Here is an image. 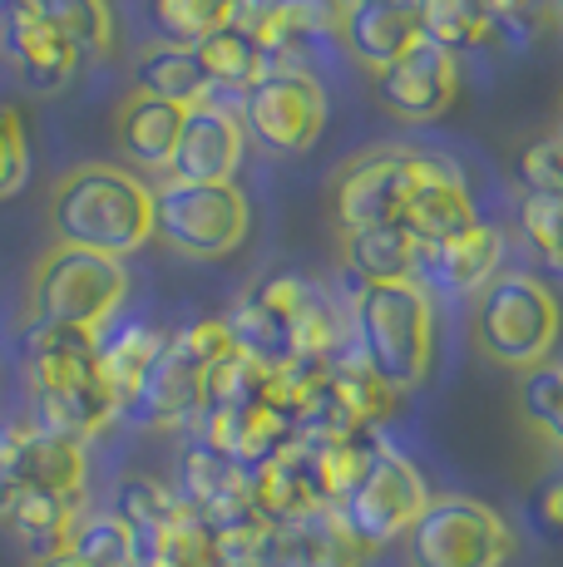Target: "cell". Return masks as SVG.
I'll use <instances>...</instances> for the list:
<instances>
[{
	"instance_id": "obj_1",
	"label": "cell",
	"mask_w": 563,
	"mask_h": 567,
	"mask_svg": "<svg viewBox=\"0 0 563 567\" xmlns=\"http://www.w3.org/2000/svg\"><path fill=\"white\" fill-rule=\"evenodd\" d=\"M25 420L90 444L119 420V400L100 375V336L30 321L25 331Z\"/></svg>"
},
{
	"instance_id": "obj_2",
	"label": "cell",
	"mask_w": 563,
	"mask_h": 567,
	"mask_svg": "<svg viewBox=\"0 0 563 567\" xmlns=\"http://www.w3.org/2000/svg\"><path fill=\"white\" fill-rule=\"evenodd\" d=\"M223 321L237 351L253 355L263 370H282L291 361H327L341 346V321L331 301L291 271L257 277Z\"/></svg>"
},
{
	"instance_id": "obj_3",
	"label": "cell",
	"mask_w": 563,
	"mask_h": 567,
	"mask_svg": "<svg viewBox=\"0 0 563 567\" xmlns=\"http://www.w3.org/2000/svg\"><path fill=\"white\" fill-rule=\"evenodd\" d=\"M50 223L64 247L129 261L154 237V188L114 163H80L55 183Z\"/></svg>"
},
{
	"instance_id": "obj_4",
	"label": "cell",
	"mask_w": 563,
	"mask_h": 567,
	"mask_svg": "<svg viewBox=\"0 0 563 567\" xmlns=\"http://www.w3.org/2000/svg\"><path fill=\"white\" fill-rule=\"evenodd\" d=\"M346 341L396 395H410L430 380L436 361V307L420 281H371L356 287Z\"/></svg>"
},
{
	"instance_id": "obj_5",
	"label": "cell",
	"mask_w": 563,
	"mask_h": 567,
	"mask_svg": "<svg viewBox=\"0 0 563 567\" xmlns=\"http://www.w3.org/2000/svg\"><path fill=\"white\" fill-rule=\"evenodd\" d=\"M563 336V301L534 271H500L474 301V341L494 365L539 370Z\"/></svg>"
},
{
	"instance_id": "obj_6",
	"label": "cell",
	"mask_w": 563,
	"mask_h": 567,
	"mask_svg": "<svg viewBox=\"0 0 563 567\" xmlns=\"http://www.w3.org/2000/svg\"><path fill=\"white\" fill-rule=\"evenodd\" d=\"M129 287L134 281H129L124 261L55 243L35 261L30 307H35V321L70 326V331H84V336H104L119 321V311H124Z\"/></svg>"
},
{
	"instance_id": "obj_7",
	"label": "cell",
	"mask_w": 563,
	"mask_h": 567,
	"mask_svg": "<svg viewBox=\"0 0 563 567\" xmlns=\"http://www.w3.org/2000/svg\"><path fill=\"white\" fill-rule=\"evenodd\" d=\"M233 351L237 346L223 316H203V321H188L183 331H168L164 351L149 365L139 395L124 405V420L144 424V430H173V424L198 420L203 375Z\"/></svg>"
},
{
	"instance_id": "obj_8",
	"label": "cell",
	"mask_w": 563,
	"mask_h": 567,
	"mask_svg": "<svg viewBox=\"0 0 563 567\" xmlns=\"http://www.w3.org/2000/svg\"><path fill=\"white\" fill-rule=\"evenodd\" d=\"M253 227V203L237 183H178L154 188V237L183 257H227Z\"/></svg>"
},
{
	"instance_id": "obj_9",
	"label": "cell",
	"mask_w": 563,
	"mask_h": 567,
	"mask_svg": "<svg viewBox=\"0 0 563 567\" xmlns=\"http://www.w3.org/2000/svg\"><path fill=\"white\" fill-rule=\"evenodd\" d=\"M410 567H504L514 558V528L490 504L440 494L406 533Z\"/></svg>"
},
{
	"instance_id": "obj_10",
	"label": "cell",
	"mask_w": 563,
	"mask_h": 567,
	"mask_svg": "<svg viewBox=\"0 0 563 567\" xmlns=\"http://www.w3.org/2000/svg\"><path fill=\"white\" fill-rule=\"evenodd\" d=\"M426 504H430V488H426V478H420V468L381 440L376 460L366 464V474L356 478L351 488H346L337 514L366 548L381 553L386 543L406 538V533L416 528V518L426 514Z\"/></svg>"
},
{
	"instance_id": "obj_11",
	"label": "cell",
	"mask_w": 563,
	"mask_h": 567,
	"mask_svg": "<svg viewBox=\"0 0 563 567\" xmlns=\"http://www.w3.org/2000/svg\"><path fill=\"white\" fill-rule=\"evenodd\" d=\"M243 128L273 154H307L327 128V90L307 70H267L247 94H237Z\"/></svg>"
},
{
	"instance_id": "obj_12",
	"label": "cell",
	"mask_w": 563,
	"mask_h": 567,
	"mask_svg": "<svg viewBox=\"0 0 563 567\" xmlns=\"http://www.w3.org/2000/svg\"><path fill=\"white\" fill-rule=\"evenodd\" d=\"M84 484H90V454L80 440L50 434L30 420L0 424V518L16 504V494L45 488V494L84 498Z\"/></svg>"
},
{
	"instance_id": "obj_13",
	"label": "cell",
	"mask_w": 563,
	"mask_h": 567,
	"mask_svg": "<svg viewBox=\"0 0 563 567\" xmlns=\"http://www.w3.org/2000/svg\"><path fill=\"white\" fill-rule=\"evenodd\" d=\"M474 223H480V213H474V198L464 188L460 168L440 154H426V148H406V213H400V227L420 243V252L450 243Z\"/></svg>"
},
{
	"instance_id": "obj_14",
	"label": "cell",
	"mask_w": 563,
	"mask_h": 567,
	"mask_svg": "<svg viewBox=\"0 0 563 567\" xmlns=\"http://www.w3.org/2000/svg\"><path fill=\"white\" fill-rule=\"evenodd\" d=\"M247 148V128L237 104H203L183 114V134L178 148H173L168 163V178L178 183H233L237 178V163H243Z\"/></svg>"
},
{
	"instance_id": "obj_15",
	"label": "cell",
	"mask_w": 563,
	"mask_h": 567,
	"mask_svg": "<svg viewBox=\"0 0 563 567\" xmlns=\"http://www.w3.org/2000/svg\"><path fill=\"white\" fill-rule=\"evenodd\" d=\"M0 40L16 64V74L40 94H55L80 70V50L40 16L30 0H0Z\"/></svg>"
},
{
	"instance_id": "obj_16",
	"label": "cell",
	"mask_w": 563,
	"mask_h": 567,
	"mask_svg": "<svg viewBox=\"0 0 563 567\" xmlns=\"http://www.w3.org/2000/svg\"><path fill=\"white\" fill-rule=\"evenodd\" d=\"M376 94L406 124H436L460 94V60L436 45H416L406 60L376 74Z\"/></svg>"
},
{
	"instance_id": "obj_17",
	"label": "cell",
	"mask_w": 563,
	"mask_h": 567,
	"mask_svg": "<svg viewBox=\"0 0 563 567\" xmlns=\"http://www.w3.org/2000/svg\"><path fill=\"white\" fill-rule=\"evenodd\" d=\"M406 213V148H376L346 163L337 178V223L341 233L391 227Z\"/></svg>"
},
{
	"instance_id": "obj_18",
	"label": "cell",
	"mask_w": 563,
	"mask_h": 567,
	"mask_svg": "<svg viewBox=\"0 0 563 567\" xmlns=\"http://www.w3.org/2000/svg\"><path fill=\"white\" fill-rule=\"evenodd\" d=\"M337 40L351 50L356 64H366L376 74L391 70L396 60H406L416 45H426L416 0H351L341 10Z\"/></svg>"
},
{
	"instance_id": "obj_19",
	"label": "cell",
	"mask_w": 563,
	"mask_h": 567,
	"mask_svg": "<svg viewBox=\"0 0 563 567\" xmlns=\"http://www.w3.org/2000/svg\"><path fill=\"white\" fill-rule=\"evenodd\" d=\"M253 498L267 523H311L317 514H327L331 494H327V478H321L317 450L307 440H297L287 454H277L267 468H257Z\"/></svg>"
},
{
	"instance_id": "obj_20",
	"label": "cell",
	"mask_w": 563,
	"mask_h": 567,
	"mask_svg": "<svg viewBox=\"0 0 563 567\" xmlns=\"http://www.w3.org/2000/svg\"><path fill=\"white\" fill-rule=\"evenodd\" d=\"M500 257H504L500 227L480 217V223L464 227V233L450 237V243L426 247L420 267H430V277H436L446 291H454V297H470V291L480 297V291L500 277Z\"/></svg>"
},
{
	"instance_id": "obj_21",
	"label": "cell",
	"mask_w": 563,
	"mask_h": 567,
	"mask_svg": "<svg viewBox=\"0 0 563 567\" xmlns=\"http://www.w3.org/2000/svg\"><path fill=\"white\" fill-rule=\"evenodd\" d=\"M178 134H183V109L178 104H164V100H154V94L134 90L124 100V109H119V148H124V158L139 163V168L168 173Z\"/></svg>"
},
{
	"instance_id": "obj_22",
	"label": "cell",
	"mask_w": 563,
	"mask_h": 567,
	"mask_svg": "<svg viewBox=\"0 0 563 567\" xmlns=\"http://www.w3.org/2000/svg\"><path fill=\"white\" fill-rule=\"evenodd\" d=\"M134 80H139V94H154V100H164V104H178L183 114L218 100V90H213V80L203 74L198 50L193 45H168V40L149 45L139 54Z\"/></svg>"
},
{
	"instance_id": "obj_23",
	"label": "cell",
	"mask_w": 563,
	"mask_h": 567,
	"mask_svg": "<svg viewBox=\"0 0 563 567\" xmlns=\"http://www.w3.org/2000/svg\"><path fill=\"white\" fill-rule=\"evenodd\" d=\"M416 10H420L426 45L446 50L454 60L500 45V35H504V16H494L484 0H416Z\"/></svg>"
},
{
	"instance_id": "obj_24",
	"label": "cell",
	"mask_w": 563,
	"mask_h": 567,
	"mask_svg": "<svg viewBox=\"0 0 563 567\" xmlns=\"http://www.w3.org/2000/svg\"><path fill=\"white\" fill-rule=\"evenodd\" d=\"M164 341H168V331H158V326H149V321H114L110 331L100 336V375H104V385L114 390L119 414L139 395V385H144L149 365L158 361Z\"/></svg>"
},
{
	"instance_id": "obj_25",
	"label": "cell",
	"mask_w": 563,
	"mask_h": 567,
	"mask_svg": "<svg viewBox=\"0 0 563 567\" xmlns=\"http://www.w3.org/2000/svg\"><path fill=\"white\" fill-rule=\"evenodd\" d=\"M341 257H346V267H351L356 287H371V281H416V267L426 252H420V243L406 233V227L391 223V227L346 233Z\"/></svg>"
},
{
	"instance_id": "obj_26",
	"label": "cell",
	"mask_w": 563,
	"mask_h": 567,
	"mask_svg": "<svg viewBox=\"0 0 563 567\" xmlns=\"http://www.w3.org/2000/svg\"><path fill=\"white\" fill-rule=\"evenodd\" d=\"M327 390L361 430H381V420H391V410H396V390L351 351V341H341L327 355Z\"/></svg>"
},
{
	"instance_id": "obj_27",
	"label": "cell",
	"mask_w": 563,
	"mask_h": 567,
	"mask_svg": "<svg viewBox=\"0 0 563 567\" xmlns=\"http://www.w3.org/2000/svg\"><path fill=\"white\" fill-rule=\"evenodd\" d=\"M80 514H84V498L30 488V494H16V504L6 508V523L35 558H50V553H64Z\"/></svg>"
},
{
	"instance_id": "obj_28",
	"label": "cell",
	"mask_w": 563,
	"mask_h": 567,
	"mask_svg": "<svg viewBox=\"0 0 563 567\" xmlns=\"http://www.w3.org/2000/svg\"><path fill=\"white\" fill-rule=\"evenodd\" d=\"M198 64L203 74L213 80V90H233V94H247L257 80L267 74V54L257 45L253 35H247L243 25H227V30H213L208 40H198Z\"/></svg>"
},
{
	"instance_id": "obj_29",
	"label": "cell",
	"mask_w": 563,
	"mask_h": 567,
	"mask_svg": "<svg viewBox=\"0 0 563 567\" xmlns=\"http://www.w3.org/2000/svg\"><path fill=\"white\" fill-rule=\"evenodd\" d=\"M114 514L129 523L134 543L144 548L154 533H164L173 518L183 514V498L178 488L164 484V478H149V474H129L124 484L114 488Z\"/></svg>"
},
{
	"instance_id": "obj_30",
	"label": "cell",
	"mask_w": 563,
	"mask_h": 567,
	"mask_svg": "<svg viewBox=\"0 0 563 567\" xmlns=\"http://www.w3.org/2000/svg\"><path fill=\"white\" fill-rule=\"evenodd\" d=\"M149 16L168 45H198L213 30L237 25L243 0H149Z\"/></svg>"
},
{
	"instance_id": "obj_31",
	"label": "cell",
	"mask_w": 563,
	"mask_h": 567,
	"mask_svg": "<svg viewBox=\"0 0 563 567\" xmlns=\"http://www.w3.org/2000/svg\"><path fill=\"white\" fill-rule=\"evenodd\" d=\"M80 54H114V10L110 0H30Z\"/></svg>"
},
{
	"instance_id": "obj_32",
	"label": "cell",
	"mask_w": 563,
	"mask_h": 567,
	"mask_svg": "<svg viewBox=\"0 0 563 567\" xmlns=\"http://www.w3.org/2000/svg\"><path fill=\"white\" fill-rule=\"evenodd\" d=\"M64 553L84 558L90 567H129L139 558V543H134V533H129V523L110 508V514H80Z\"/></svg>"
},
{
	"instance_id": "obj_33",
	"label": "cell",
	"mask_w": 563,
	"mask_h": 567,
	"mask_svg": "<svg viewBox=\"0 0 563 567\" xmlns=\"http://www.w3.org/2000/svg\"><path fill=\"white\" fill-rule=\"evenodd\" d=\"M519 405L524 414L549 434V444L563 460V361H549L539 370H529L524 385H519Z\"/></svg>"
},
{
	"instance_id": "obj_34",
	"label": "cell",
	"mask_w": 563,
	"mask_h": 567,
	"mask_svg": "<svg viewBox=\"0 0 563 567\" xmlns=\"http://www.w3.org/2000/svg\"><path fill=\"white\" fill-rule=\"evenodd\" d=\"M519 227L549 267L563 271V198L559 193H524L519 198Z\"/></svg>"
},
{
	"instance_id": "obj_35",
	"label": "cell",
	"mask_w": 563,
	"mask_h": 567,
	"mask_svg": "<svg viewBox=\"0 0 563 567\" xmlns=\"http://www.w3.org/2000/svg\"><path fill=\"white\" fill-rule=\"evenodd\" d=\"M25 178H30V128L16 104L0 100V198L20 193Z\"/></svg>"
},
{
	"instance_id": "obj_36",
	"label": "cell",
	"mask_w": 563,
	"mask_h": 567,
	"mask_svg": "<svg viewBox=\"0 0 563 567\" xmlns=\"http://www.w3.org/2000/svg\"><path fill=\"white\" fill-rule=\"evenodd\" d=\"M514 178L524 193H559L563 198V134H549L539 144L519 148Z\"/></svg>"
},
{
	"instance_id": "obj_37",
	"label": "cell",
	"mask_w": 563,
	"mask_h": 567,
	"mask_svg": "<svg viewBox=\"0 0 563 567\" xmlns=\"http://www.w3.org/2000/svg\"><path fill=\"white\" fill-rule=\"evenodd\" d=\"M534 523L539 533H549V538H563V468L559 474H549L544 484L534 488Z\"/></svg>"
},
{
	"instance_id": "obj_38",
	"label": "cell",
	"mask_w": 563,
	"mask_h": 567,
	"mask_svg": "<svg viewBox=\"0 0 563 567\" xmlns=\"http://www.w3.org/2000/svg\"><path fill=\"white\" fill-rule=\"evenodd\" d=\"M484 6H490L494 16H504V20H509V16H524V10L534 6V0H484Z\"/></svg>"
},
{
	"instance_id": "obj_39",
	"label": "cell",
	"mask_w": 563,
	"mask_h": 567,
	"mask_svg": "<svg viewBox=\"0 0 563 567\" xmlns=\"http://www.w3.org/2000/svg\"><path fill=\"white\" fill-rule=\"evenodd\" d=\"M35 567H90V563L74 558V553H50V558H35Z\"/></svg>"
},
{
	"instance_id": "obj_40",
	"label": "cell",
	"mask_w": 563,
	"mask_h": 567,
	"mask_svg": "<svg viewBox=\"0 0 563 567\" xmlns=\"http://www.w3.org/2000/svg\"><path fill=\"white\" fill-rule=\"evenodd\" d=\"M549 10H554V20L563 25V0H549Z\"/></svg>"
},
{
	"instance_id": "obj_41",
	"label": "cell",
	"mask_w": 563,
	"mask_h": 567,
	"mask_svg": "<svg viewBox=\"0 0 563 567\" xmlns=\"http://www.w3.org/2000/svg\"><path fill=\"white\" fill-rule=\"evenodd\" d=\"M129 567H149V563H139V558H134V563H129Z\"/></svg>"
},
{
	"instance_id": "obj_42",
	"label": "cell",
	"mask_w": 563,
	"mask_h": 567,
	"mask_svg": "<svg viewBox=\"0 0 563 567\" xmlns=\"http://www.w3.org/2000/svg\"><path fill=\"white\" fill-rule=\"evenodd\" d=\"M559 134H563V118H559Z\"/></svg>"
}]
</instances>
